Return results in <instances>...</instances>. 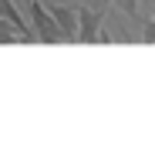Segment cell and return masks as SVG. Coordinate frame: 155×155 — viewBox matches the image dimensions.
Returning a JSON list of instances; mask_svg holds the SVG:
<instances>
[{
  "label": "cell",
  "instance_id": "6da1fadb",
  "mask_svg": "<svg viewBox=\"0 0 155 155\" xmlns=\"http://www.w3.org/2000/svg\"><path fill=\"white\" fill-rule=\"evenodd\" d=\"M31 14H34V20H37V34H41V37H58V31H54V24H51V17H47L37 4H31Z\"/></svg>",
  "mask_w": 155,
  "mask_h": 155
}]
</instances>
